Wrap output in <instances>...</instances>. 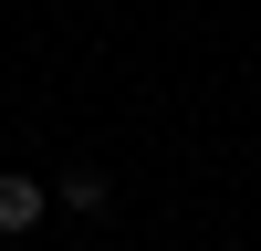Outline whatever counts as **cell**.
<instances>
[{
	"label": "cell",
	"mask_w": 261,
	"mask_h": 251,
	"mask_svg": "<svg viewBox=\"0 0 261 251\" xmlns=\"http://www.w3.org/2000/svg\"><path fill=\"white\" fill-rule=\"evenodd\" d=\"M42 209H53V188L21 178V167H0V230H11V241H21V230H42Z\"/></svg>",
	"instance_id": "1"
},
{
	"label": "cell",
	"mask_w": 261,
	"mask_h": 251,
	"mask_svg": "<svg viewBox=\"0 0 261 251\" xmlns=\"http://www.w3.org/2000/svg\"><path fill=\"white\" fill-rule=\"evenodd\" d=\"M53 199L73 209V220H105V209H115V188H105V167H73V178H63Z\"/></svg>",
	"instance_id": "2"
}]
</instances>
